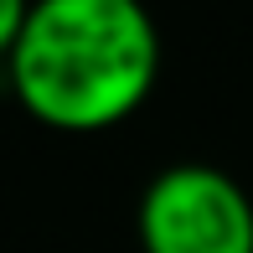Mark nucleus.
Segmentation results:
<instances>
[{
  "label": "nucleus",
  "mask_w": 253,
  "mask_h": 253,
  "mask_svg": "<svg viewBox=\"0 0 253 253\" xmlns=\"http://www.w3.org/2000/svg\"><path fill=\"white\" fill-rule=\"evenodd\" d=\"M5 83L37 124L103 134L160 83V26L145 0H31Z\"/></svg>",
  "instance_id": "f257e3e1"
},
{
  "label": "nucleus",
  "mask_w": 253,
  "mask_h": 253,
  "mask_svg": "<svg viewBox=\"0 0 253 253\" xmlns=\"http://www.w3.org/2000/svg\"><path fill=\"white\" fill-rule=\"evenodd\" d=\"M140 253H253V197L207 160H176L134 207Z\"/></svg>",
  "instance_id": "f03ea898"
},
{
  "label": "nucleus",
  "mask_w": 253,
  "mask_h": 253,
  "mask_svg": "<svg viewBox=\"0 0 253 253\" xmlns=\"http://www.w3.org/2000/svg\"><path fill=\"white\" fill-rule=\"evenodd\" d=\"M31 16V0H0V62L10 57V47L21 42V26Z\"/></svg>",
  "instance_id": "7ed1b4c3"
}]
</instances>
